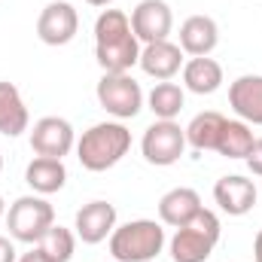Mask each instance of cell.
<instances>
[{
    "label": "cell",
    "instance_id": "obj_1",
    "mask_svg": "<svg viewBox=\"0 0 262 262\" xmlns=\"http://www.w3.org/2000/svg\"><path fill=\"white\" fill-rule=\"evenodd\" d=\"M95 61L104 73H128L140 61V40L122 9H104L95 21Z\"/></svg>",
    "mask_w": 262,
    "mask_h": 262
},
{
    "label": "cell",
    "instance_id": "obj_2",
    "mask_svg": "<svg viewBox=\"0 0 262 262\" xmlns=\"http://www.w3.org/2000/svg\"><path fill=\"white\" fill-rule=\"evenodd\" d=\"M131 149V131L122 122H98L76 140V159L85 171H107L119 165Z\"/></svg>",
    "mask_w": 262,
    "mask_h": 262
},
{
    "label": "cell",
    "instance_id": "obj_3",
    "mask_svg": "<svg viewBox=\"0 0 262 262\" xmlns=\"http://www.w3.org/2000/svg\"><path fill=\"white\" fill-rule=\"evenodd\" d=\"M165 247V229L156 220H131L110 235V256L116 262H152Z\"/></svg>",
    "mask_w": 262,
    "mask_h": 262
},
{
    "label": "cell",
    "instance_id": "obj_4",
    "mask_svg": "<svg viewBox=\"0 0 262 262\" xmlns=\"http://www.w3.org/2000/svg\"><path fill=\"white\" fill-rule=\"evenodd\" d=\"M223 229H220V216L207 207H201L195 216L180 226L171 238V259L174 262H207L216 241H220Z\"/></svg>",
    "mask_w": 262,
    "mask_h": 262
},
{
    "label": "cell",
    "instance_id": "obj_5",
    "mask_svg": "<svg viewBox=\"0 0 262 262\" xmlns=\"http://www.w3.org/2000/svg\"><path fill=\"white\" fill-rule=\"evenodd\" d=\"M49 226H55V207L46 201V195H21L6 210V229L12 241L37 244Z\"/></svg>",
    "mask_w": 262,
    "mask_h": 262
},
{
    "label": "cell",
    "instance_id": "obj_6",
    "mask_svg": "<svg viewBox=\"0 0 262 262\" xmlns=\"http://www.w3.org/2000/svg\"><path fill=\"white\" fill-rule=\"evenodd\" d=\"M95 95H98V104L110 116H116L119 122L122 119H134L143 110V101H146L140 82L131 73H104L98 89H95Z\"/></svg>",
    "mask_w": 262,
    "mask_h": 262
},
{
    "label": "cell",
    "instance_id": "obj_7",
    "mask_svg": "<svg viewBox=\"0 0 262 262\" xmlns=\"http://www.w3.org/2000/svg\"><path fill=\"white\" fill-rule=\"evenodd\" d=\"M183 149H186V131L180 128L174 119H156L149 128L143 131L140 152L156 168H168V165L180 162Z\"/></svg>",
    "mask_w": 262,
    "mask_h": 262
},
{
    "label": "cell",
    "instance_id": "obj_8",
    "mask_svg": "<svg viewBox=\"0 0 262 262\" xmlns=\"http://www.w3.org/2000/svg\"><path fill=\"white\" fill-rule=\"evenodd\" d=\"M79 31V12L67 0H52L37 18V37L46 46H67Z\"/></svg>",
    "mask_w": 262,
    "mask_h": 262
},
{
    "label": "cell",
    "instance_id": "obj_9",
    "mask_svg": "<svg viewBox=\"0 0 262 262\" xmlns=\"http://www.w3.org/2000/svg\"><path fill=\"white\" fill-rule=\"evenodd\" d=\"M76 146L73 125L61 116H43L34 122L31 131V149L43 159H64L67 152Z\"/></svg>",
    "mask_w": 262,
    "mask_h": 262
},
{
    "label": "cell",
    "instance_id": "obj_10",
    "mask_svg": "<svg viewBox=\"0 0 262 262\" xmlns=\"http://www.w3.org/2000/svg\"><path fill=\"white\" fill-rule=\"evenodd\" d=\"M131 31L140 43H159L168 40L171 28H174V12L165 0H140L131 9Z\"/></svg>",
    "mask_w": 262,
    "mask_h": 262
},
{
    "label": "cell",
    "instance_id": "obj_11",
    "mask_svg": "<svg viewBox=\"0 0 262 262\" xmlns=\"http://www.w3.org/2000/svg\"><path fill=\"white\" fill-rule=\"evenodd\" d=\"M73 229L82 244H101L116 229V207L110 201H89L76 210Z\"/></svg>",
    "mask_w": 262,
    "mask_h": 262
},
{
    "label": "cell",
    "instance_id": "obj_12",
    "mask_svg": "<svg viewBox=\"0 0 262 262\" xmlns=\"http://www.w3.org/2000/svg\"><path fill=\"white\" fill-rule=\"evenodd\" d=\"M140 70L159 82H168L171 76H177L183 70V49L171 40H159V43H143L140 49Z\"/></svg>",
    "mask_w": 262,
    "mask_h": 262
},
{
    "label": "cell",
    "instance_id": "obj_13",
    "mask_svg": "<svg viewBox=\"0 0 262 262\" xmlns=\"http://www.w3.org/2000/svg\"><path fill=\"white\" fill-rule=\"evenodd\" d=\"M213 201L220 204L223 213L229 216H244L256 204V183L241 177V174H226L213 186Z\"/></svg>",
    "mask_w": 262,
    "mask_h": 262
},
{
    "label": "cell",
    "instance_id": "obj_14",
    "mask_svg": "<svg viewBox=\"0 0 262 262\" xmlns=\"http://www.w3.org/2000/svg\"><path fill=\"white\" fill-rule=\"evenodd\" d=\"M229 107L247 125H262V76L244 73L229 85Z\"/></svg>",
    "mask_w": 262,
    "mask_h": 262
},
{
    "label": "cell",
    "instance_id": "obj_15",
    "mask_svg": "<svg viewBox=\"0 0 262 262\" xmlns=\"http://www.w3.org/2000/svg\"><path fill=\"white\" fill-rule=\"evenodd\" d=\"M220 43V25L210 15H189L180 25V49L192 58L210 55Z\"/></svg>",
    "mask_w": 262,
    "mask_h": 262
},
{
    "label": "cell",
    "instance_id": "obj_16",
    "mask_svg": "<svg viewBox=\"0 0 262 262\" xmlns=\"http://www.w3.org/2000/svg\"><path fill=\"white\" fill-rule=\"evenodd\" d=\"M201 207L204 204H201V195L195 189L177 186V189H171V192H165L159 198V220L165 226H171V229H180V226H186L195 216Z\"/></svg>",
    "mask_w": 262,
    "mask_h": 262
},
{
    "label": "cell",
    "instance_id": "obj_17",
    "mask_svg": "<svg viewBox=\"0 0 262 262\" xmlns=\"http://www.w3.org/2000/svg\"><path fill=\"white\" fill-rule=\"evenodd\" d=\"M28 125H31V116H28V107H25L18 85L0 79V134L18 137L28 131Z\"/></svg>",
    "mask_w": 262,
    "mask_h": 262
},
{
    "label": "cell",
    "instance_id": "obj_18",
    "mask_svg": "<svg viewBox=\"0 0 262 262\" xmlns=\"http://www.w3.org/2000/svg\"><path fill=\"white\" fill-rule=\"evenodd\" d=\"M25 183L37 192V195H52L61 192L67 183V168L61 159H43L37 156L28 168H25Z\"/></svg>",
    "mask_w": 262,
    "mask_h": 262
},
{
    "label": "cell",
    "instance_id": "obj_19",
    "mask_svg": "<svg viewBox=\"0 0 262 262\" xmlns=\"http://www.w3.org/2000/svg\"><path fill=\"white\" fill-rule=\"evenodd\" d=\"M223 85V67L213 61L210 55L201 58H189L183 64V89L192 95H213Z\"/></svg>",
    "mask_w": 262,
    "mask_h": 262
},
{
    "label": "cell",
    "instance_id": "obj_20",
    "mask_svg": "<svg viewBox=\"0 0 262 262\" xmlns=\"http://www.w3.org/2000/svg\"><path fill=\"white\" fill-rule=\"evenodd\" d=\"M226 125V116L216 113V110H204L192 116V122L186 125V143L198 149V152H207V149H216V140H220V131Z\"/></svg>",
    "mask_w": 262,
    "mask_h": 262
},
{
    "label": "cell",
    "instance_id": "obj_21",
    "mask_svg": "<svg viewBox=\"0 0 262 262\" xmlns=\"http://www.w3.org/2000/svg\"><path fill=\"white\" fill-rule=\"evenodd\" d=\"M183 104H186V92H183V85H177L171 79L168 82H156L152 92L146 95V107L152 110L156 119H174V116H180Z\"/></svg>",
    "mask_w": 262,
    "mask_h": 262
},
{
    "label": "cell",
    "instance_id": "obj_22",
    "mask_svg": "<svg viewBox=\"0 0 262 262\" xmlns=\"http://www.w3.org/2000/svg\"><path fill=\"white\" fill-rule=\"evenodd\" d=\"M253 131L247 122L241 119H226V125L220 131V140H216V152L226 156V159H247V152L253 149Z\"/></svg>",
    "mask_w": 262,
    "mask_h": 262
},
{
    "label": "cell",
    "instance_id": "obj_23",
    "mask_svg": "<svg viewBox=\"0 0 262 262\" xmlns=\"http://www.w3.org/2000/svg\"><path fill=\"white\" fill-rule=\"evenodd\" d=\"M37 247L43 253H49L55 262H70L73 250H76V235L70 229H64V226H49L46 235L37 241Z\"/></svg>",
    "mask_w": 262,
    "mask_h": 262
},
{
    "label": "cell",
    "instance_id": "obj_24",
    "mask_svg": "<svg viewBox=\"0 0 262 262\" xmlns=\"http://www.w3.org/2000/svg\"><path fill=\"white\" fill-rule=\"evenodd\" d=\"M244 162H247V168H250V174H253V177H262V137L253 140V149L247 152V159H244Z\"/></svg>",
    "mask_w": 262,
    "mask_h": 262
},
{
    "label": "cell",
    "instance_id": "obj_25",
    "mask_svg": "<svg viewBox=\"0 0 262 262\" xmlns=\"http://www.w3.org/2000/svg\"><path fill=\"white\" fill-rule=\"evenodd\" d=\"M0 262H18V256H15V244H12L9 238H3V235H0Z\"/></svg>",
    "mask_w": 262,
    "mask_h": 262
},
{
    "label": "cell",
    "instance_id": "obj_26",
    "mask_svg": "<svg viewBox=\"0 0 262 262\" xmlns=\"http://www.w3.org/2000/svg\"><path fill=\"white\" fill-rule=\"evenodd\" d=\"M18 262H55V259H52L49 253H43L40 247H34L31 253H21V256H18Z\"/></svg>",
    "mask_w": 262,
    "mask_h": 262
},
{
    "label": "cell",
    "instance_id": "obj_27",
    "mask_svg": "<svg viewBox=\"0 0 262 262\" xmlns=\"http://www.w3.org/2000/svg\"><path fill=\"white\" fill-rule=\"evenodd\" d=\"M253 256H256V262H262V229L256 232V238H253Z\"/></svg>",
    "mask_w": 262,
    "mask_h": 262
},
{
    "label": "cell",
    "instance_id": "obj_28",
    "mask_svg": "<svg viewBox=\"0 0 262 262\" xmlns=\"http://www.w3.org/2000/svg\"><path fill=\"white\" fill-rule=\"evenodd\" d=\"M85 3H89V6H110L113 0H85Z\"/></svg>",
    "mask_w": 262,
    "mask_h": 262
},
{
    "label": "cell",
    "instance_id": "obj_29",
    "mask_svg": "<svg viewBox=\"0 0 262 262\" xmlns=\"http://www.w3.org/2000/svg\"><path fill=\"white\" fill-rule=\"evenodd\" d=\"M6 216V204H3V195H0V220Z\"/></svg>",
    "mask_w": 262,
    "mask_h": 262
},
{
    "label": "cell",
    "instance_id": "obj_30",
    "mask_svg": "<svg viewBox=\"0 0 262 262\" xmlns=\"http://www.w3.org/2000/svg\"><path fill=\"white\" fill-rule=\"evenodd\" d=\"M0 171H3V156H0Z\"/></svg>",
    "mask_w": 262,
    "mask_h": 262
}]
</instances>
